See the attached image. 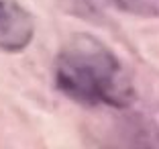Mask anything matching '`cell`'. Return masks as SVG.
<instances>
[{
	"mask_svg": "<svg viewBox=\"0 0 159 149\" xmlns=\"http://www.w3.org/2000/svg\"><path fill=\"white\" fill-rule=\"evenodd\" d=\"M55 88L82 106L125 108L133 84L120 59L100 39L78 33L63 43L53 63Z\"/></svg>",
	"mask_w": 159,
	"mask_h": 149,
	"instance_id": "obj_1",
	"label": "cell"
},
{
	"mask_svg": "<svg viewBox=\"0 0 159 149\" xmlns=\"http://www.w3.org/2000/svg\"><path fill=\"white\" fill-rule=\"evenodd\" d=\"M35 35V21L20 0H0V51H25Z\"/></svg>",
	"mask_w": 159,
	"mask_h": 149,
	"instance_id": "obj_2",
	"label": "cell"
},
{
	"mask_svg": "<svg viewBox=\"0 0 159 149\" xmlns=\"http://www.w3.org/2000/svg\"><path fill=\"white\" fill-rule=\"evenodd\" d=\"M61 10L84 21H100L104 16V0H57Z\"/></svg>",
	"mask_w": 159,
	"mask_h": 149,
	"instance_id": "obj_3",
	"label": "cell"
},
{
	"mask_svg": "<svg viewBox=\"0 0 159 149\" xmlns=\"http://www.w3.org/2000/svg\"><path fill=\"white\" fill-rule=\"evenodd\" d=\"M116 8L137 16H157L159 0H110Z\"/></svg>",
	"mask_w": 159,
	"mask_h": 149,
	"instance_id": "obj_4",
	"label": "cell"
}]
</instances>
